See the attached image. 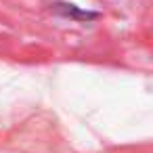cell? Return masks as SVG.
Returning <instances> with one entry per match:
<instances>
[{"label": "cell", "instance_id": "6da1fadb", "mask_svg": "<svg viewBox=\"0 0 153 153\" xmlns=\"http://www.w3.org/2000/svg\"><path fill=\"white\" fill-rule=\"evenodd\" d=\"M57 11L63 13L65 17H78V19H94V17H99L97 13H84V11H78L74 4H57Z\"/></svg>", "mask_w": 153, "mask_h": 153}]
</instances>
